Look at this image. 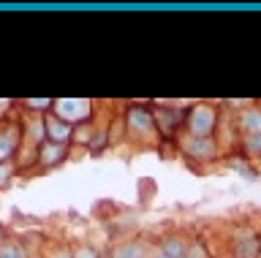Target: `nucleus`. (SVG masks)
I'll list each match as a JSON object with an SVG mask.
<instances>
[{
	"label": "nucleus",
	"instance_id": "nucleus-1",
	"mask_svg": "<svg viewBox=\"0 0 261 258\" xmlns=\"http://www.w3.org/2000/svg\"><path fill=\"white\" fill-rule=\"evenodd\" d=\"M215 128V111L210 106H196L191 111V131L201 133V139H207V133Z\"/></svg>",
	"mask_w": 261,
	"mask_h": 258
},
{
	"label": "nucleus",
	"instance_id": "nucleus-2",
	"mask_svg": "<svg viewBox=\"0 0 261 258\" xmlns=\"http://www.w3.org/2000/svg\"><path fill=\"white\" fill-rule=\"evenodd\" d=\"M44 123H46V139H49V141L65 144V141L71 139V133H73V125H71V123H65V120L55 117V114H49Z\"/></svg>",
	"mask_w": 261,
	"mask_h": 258
},
{
	"label": "nucleus",
	"instance_id": "nucleus-3",
	"mask_svg": "<svg viewBox=\"0 0 261 258\" xmlns=\"http://www.w3.org/2000/svg\"><path fill=\"white\" fill-rule=\"evenodd\" d=\"M55 109L60 111V120L65 123H79V120H85L87 114V103L85 101H63V103H55Z\"/></svg>",
	"mask_w": 261,
	"mask_h": 258
},
{
	"label": "nucleus",
	"instance_id": "nucleus-4",
	"mask_svg": "<svg viewBox=\"0 0 261 258\" xmlns=\"http://www.w3.org/2000/svg\"><path fill=\"white\" fill-rule=\"evenodd\" d=\"M65 158V144H55V141H44L38 147V160L46 166H55Z\"/></svg>",
	"mask_w": 261,
	"mask_h": 258
},
{
	"label": "nucleus",
	"instance_id": "nucleus-5",
	"mask_svg": "<svg viewBox=\"0 0 261 258\" xmlns=\"http://www.w3.org/2000/svg\"><path fill=\"white\" fill-rule=\"evenodd\" d=\"M185 150H188V155H193L199 160H207V158L215 155V141L212 139H188Z\"/></svg>",
	"mask_w": 261,
	"mask_h": 258
},
{
	"label": "nucleus",
	"instance_id": "nucleus-6",
	"mask_svg": "<svg viewBox=\"0 0 261 258\" xmlns=\"http://www.w3.org/2000/svg\"><path fill=\"white\" fill-rule=\"evenodd\" d=\"M128 125L134 128V131H150V128L155 125V120H152V114L147 109H130L128 111Z\"/></svg>",
	"mask_w": 261,
	"mask_h": 258
},
{
	"label": "nucleus",
	"instance_id": "nucleus-7",
	"mask_svg": "<svg viewBox=\"0 0 261 258\" xmlns=\"http://www.w3.org/2000/svg\"><path fill=\"white\" fill-rule=\"evenodd\" d=\"M258 239H248V242H240L234 247V258H258Z\"/></svg>",
	"mask_w": 261,
	"mask_h": 258
},
{
	"label": "nucleus",
	"instance_id": "nucleus-8",
	"mask_svg": "<svg viewBox=\"0 0 261 258\" xmlns=\"http://www.w3.org/2000/svg\"><path fill=\"white\" fill-rule=\"evenodd\" d=\"M163 255H169V258H182L185 255V245H182V239H166L163 242Z\"/></svg>",
	"mask_w": 261,
	"mask_h": 258
},
{
	"label": "nucleus",
	"instance_id": "nucleus-9",
	"mask_svg": "<svg viewBox=\"0 0 261 258\" xmlns=\"http://www.w3.org/2000/svg\"><path fill=\"white\" fill-rule=\"evenodd\" d=\"M242 125L248 128L253 136H261V111H248L242 120Z\"/></svg>",
	"mask_w": 261,
	"mask_h": 258
},
{
	"label": "nucleus",
	"instance_id": "nucleus-10",
	"mask_svg": "<svg viewBox=\"0 0 261 258\" xmlns=\"http://www.w3.org/2000/svg\"><path fill=\"white\" fill-rule=\"evenodd\" d=\"M245 147H248L253 155H261V136H250V139L245 141Z\"/></svg>",
	"mask_w": 261,
	"mask_h": 258
},
{
	"label": "nucleus",
	"instance_id": "nucleus-11",
	"mask_svg": "<svg viewBox=\"0 0 261 258\" xmlns=\"http://www.w3.org/2000/svg\"><path fill=\"white\" fill-rule=\"evenodd\" d=\"M0 258H22V253L16 247H3L0 250Z\"/></svg>",
	"mask_w": 261,
	"mask_h": 258
},
{
	"label": "nucleus",
	"instance_id": "nucleus-12",
	"mask_svg": "<svg viewBox=\"0 0 261 258\" xmlns=\"http://www.w3.org/2000/svg\"><path fill=\"white\" fill-rule=\"evenodd\" d=\"M93 141H95V144H90V150L98 152V150L103 147V141H106V133H95V139H93Z\"/></svg>",
	"mask_w": 261,
	"mask_h": 258
},
{
	"label": "nucleus",
	"instance_id": "nucleus-13",
	"mask_svg": "<svg viewBox=\"0 0 261 258\" xmlns=\"http://www.w3.org/2000/svg\"><path fill=\"white\" fill-rule=\"evenodd\" d=\"M191 250V258H207V250H204L201 245H193V247H188Z\"/></svg>",
	"mask_w": 261,
	"mask_h": 258
},
{
	"label": "nucleus",
	"instance_id": "nucleus-14",
	"mask_svg": "<svg viewBox=\"0 0 261 258\" xmlns=\"http://www.w3.org/2000/svg\"><path fill=\"white\" fill-rule=\"evenodd\" d=\"M8 177H11V168H8L6 163H0V185H3V182L8 180Z\"/></svg>",
	"mask_w": 261,
	"mask_h": 258
},
{
	"label": "nucleus",
	"instance_id": "nucleus-15",
	"mask_svg": "<svg viewBox=\"0 0 261 258\" xmlns=\"http://www.w3.org/2000/svg\"><path fill=\"white\" fill-rule=\"evenodd\" d=\"M73 258H98V255H95V250H79Z\"/></svg>",
	"mask_w": 261,
	"mask_h": 258
},
{
	"label": "nucleus",
	"instance_id": "nucleus-16",
	"mask_svg": "<svg viewBox=\"0 0 261 258\" xmlns=\"http://www.w3.org/2000/svg\"><path fill=\"white\" fill-rule=\"evenodd\" d=\"M57 258H73V255L68 253V250H60V253H57Z\"/></svg>",
	"mask_w": 261,
	"mask_h": 258
},
{
	"label": "nucleus",
	"instance_id": "nucleus-17",
	"mask_svg": "<svg viewBox=\"0 0 261 258\" xmlns=\"http://www.w3.org/2000/svg\"><path fill=\"white\" fill-rule=\"evenodd\" d=\"M158 258H169V255H163V253H161V255H158Z\"/></svg>",
	"mask_w": 261,
	"mask_h": 258
},
{
	"label": "nucleus",
	"instance_id": "nucleus-18",
	"mask_svg": "<svg viewBox=\"0 0 261 258\" xmlns=\"http://www.w3.org/2000/svg\"><path fill=\"white\" fill-rule=\"evenodd\" d=\"M258 247H261V239H258Z\"/></svg>",
	"mask_w": 261,
	"mask_h": 258
}]
</instances>
